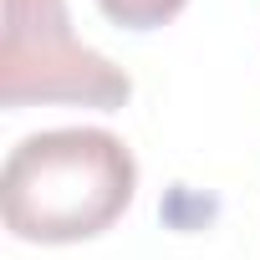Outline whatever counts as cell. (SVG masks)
<instances>
[{"label": "cell", "mask_w": 260, "mask_h": 260, "mask_svg": "<svg viewBox=\"0 0 260 260\" xmlns=\"http://www.w3.org/2000/svg\"><path fill=\"white\" fill-rule=\"evenodd\" d=\"M138 164L107 127H46L21 138L0 169V214L16 240L77 245L122 219Z\"/></svg>", "instance_id": "cell-1"}, {"label": "cell", "mask_w": 260, "mask_h": 260, "mask_svg": "<svg viewBox=\"0 0 260 260\" xmlns=\"http://www.w3.org/2000/svg\"><path fill=\"white\" fill-rule=\"evenodd\" d=\"M102 16L112 26H127V31H153V26H169L189 0H97Z\"/></svg>", "instance_id": "cell-3"}, {"label": "cell", "mask_w": 260, "mask_h": 260, "mask_svg": "<svg viewBox=\"0 0 260 260\" xmlns=\"http://www.w3.org/2000/svg\"><path fill=\"white\" fill-rule=\"evenodd\" d=\"M133 97V77L102 51L82 46L67 26V0H6L0 26V102H77L117 112Z\"/></svg>", "instance_id": "cell-2"}]
</instances>
